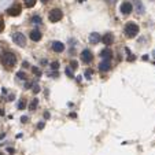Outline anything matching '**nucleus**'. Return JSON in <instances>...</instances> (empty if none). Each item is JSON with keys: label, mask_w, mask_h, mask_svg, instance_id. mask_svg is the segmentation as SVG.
<instances>
[{"label": "nucleus", "mask_w": 155, "mask_h": 155, "mask_svg": "<svg viewBox=\"0 0 155 155\" xmlns=\"http://www.w3.org/2000/svg\"><path fill=\"white\" fill-rule=\"evenodd\" d=\"M81 59H82L84 63H91L92 59H93L92 52H91L89 50H84L82 52H81Z\"/></svg>", "instance_id": "obj_7"}, {"label": "nucleus", "mask_w": 155, "mask_h": 155, "mask_svg": "<svg viewBox=\"0 0 155 155\" xmlns=\"http://www.w3.org/2000/svg\"><path fill=\"white\" fill-rule=\"evenodd\" d=\"M91 74H92V72H89V70H87V72H85V76H87V78H89Z\"/></svg>", "instance_id": "obj_26"}, {"label": "nucleus", "mask_w": 155, "mask_h": 155, "mask_svg": "<svg viewBox=\"0 0 155 155\" xmlns=\"http://www.w3.org/2000/svg\"><path fill=\"white\" fill-rule=\"evenodd\" d=\"M88 40H89L91 44H98V43L100 41V34H99V33H96V32H93V33H91V34H89Z\"/></svg>", "instance_id": "obj_12"}, {"label": "nucleus", "mask_w": 155, "mask_h": 155, "mask_svg": "<svg viewBox=\"0 0 155 155\" xmlns=\"http://www.w3.org/2000/svg\"><path fill=\"white\" fill-rule=\"evenodd\" d=\"M0 63L6 69H12L17 65V57L12 52H3L0 55Z\"/></svg>", "instance_id": "obj_1"}, {"label": "nucleus", "mask_w": 155, "mask_h": 155, "mask_svg": "<svg viewBox=\"0 0 155 155\" xmlns=\"http://www.w3.org/2000/svg\"><path fill=\"white\" fill-rule=\"evenodd\" d=\"M17 76H18V77L21 78V80H25V77H26V76H25V73H22V72H19Z\"/></svg>", "instance_id": "obj_25"}, {"label": "nucleus", "mask_w": 155, "mask_h": 155, "mask_svg": "<svg viewBox=\"0 0 155 155\" xmlns=\"http://www.w3.org/2000/svg\"><path fill=\"white\" fill-rule=\"evenodd\" d=\"M78 2H80V3H82V2H85V0H78Z\"/></svg>", "instance_id": "obj_28"}, {"label": "nucleus", "mask_w": 155, "mask_h": 155, "mask_svg": "<svg viewBox=\"0 0 155 155\" xmlns=\"http://www.w3.org/2000/svg\"><path fill=\"white\" fill-rule=\"evenodd\" d=\"M0 155H3V154H2V152H0Z\"/></svg>", "instance_id": "obj_29"}, {"label": "nucleus", "mask_w": 155, "mask_h": 155, "mask_svg": "<svg viewBox=\"0 0 155 155\" xmlns=\"http://www.w3.org/2000/svg\"><path fill=\"white\" fill-rule=\"evenodd\" d=\"M43 3H48V2H50V0H41Z\"/></svg>", "instance_id": "obj_27"}, {"label": "nucleus", "mask_w": 155, "mask_h": 155, "mask_svg": "<svg viewBox=\"0 0 155 155\" xmlns=\"http://www.w3.org/2000/svg\"><path fill=\"white\" fill-rule=\"evenodd\" d=\"M124 33L126 34V37L133 39V37L137 36V33H139V26H137L136 24H133V22H128V24L125 25V27H124Z\"/></svg>", "instance_id": "obj_2"}, {"label": "nucleus", "mask_w": 155, "mask_h": 155, "mask_svg": "<svg viewBox=\"0 0 155 155\" xmlns=\"http://www.w3.org/2000/svg\"><path fill=\"white\" fill-rule=\"evenodd\" d=\"M66 74L69 76V77H74V74H73V69L72 67H66Z\"/></svg>", "instance_id": "obj_18"}, {"label": "nucleus", "mask_w": 155, "mask_h": 155, "mask_svg": "<svg viewBox=\"0 0 155 155\" xmlns=\"http://www.w3.org/2000/svg\"><path fill=\"white\" fill-rule=\"evenodd\" d=\"M32 22L33 24H41V18L39 15H34V17H32Z\"/></svg>", "instance_id": "obj_17"}, {"label": "nucleus", "mask_w": 155, "mask_h": 155, "mask_svg": "<svg viewBox=\"0 0 155 155\" xmlns=\"http://www.w3.org/2000/svg\"><path fill=\"white\" fill-rule=\"evenodd\" d=\"M52 50H54L55 52H63V51H65V45L60 41H54L52 43Z\"/></svg>", "instance_id": "obj_14"}, {"label": "nucleus", "mask_w": 155, "mask_h": 155, "mask_svg": "<svg viewBox=\"0 0 155 155\" xmlns=\"http://www.w3.org/2000/svg\"><path fill=\"white\" fill-rule=\"evenodd\" d=\"M33 74L41 76V72H40V69H39V67H33Z\"/></svg>", "instance_id": "obj_20"}, {"label": "nucleus", "mask_w": 155, "mask_h": 155, "mask_svg": "<svg viewBox=\"0 0 155 155\" xmlns=\"http://www.w3.org/2000/svg\"><path fill=\"white\" fill-rule=\"evenodd\" d=\"M11 39H12V41H14L15 44L21 45V47H25V45H26V37H25V34L24 33H21V32L12 33Z\"/></svg>", "instance_id": "obj_3"}, {"label": "nucleus", "mask_w": 155, "mask_h": 155, "mask_svg": "<svg viewBox=\"0 0 155 155\" xmlns=\"http://www.w3.org/2000/svg\"><path fill=\"white\" fill-rule=\"evenodd\" d=\"M100 58L103 60H110L113 58V51L110 48H105V50L100 51Z\"/></svg>", "instance_id": "obj_8"}, {"label": "nucleus", "mask_w": 155, "mask_h": 155, "mask_svg": "<svg viewBox=\"0 0 155 155\" xmlns=\"http://www.w3.org/2000/svg\"><path fill=\"white\" fill-rule=\"evenodd\" d=\"M62 18H63V14H62V11H60L59 8L51 10L50 14H48V19H50L51 22H59Z\"/></svg>", "instance_id": "obj_4"}, {"label": "nucleus", "mask_w": 155, "mask_h": 155, "mask_svg": "<svg viewBox=\"0 0 155 155\" xmlns=\"http://www.w3.org/2000/svg\"><path fill=\"white\" fill-rule=\"evenodd\" d=\"M33 92H34V93H39L40 92V87L37 85V84H36V85H33Z\"/></svg>", "instance_id": "obj_22"}, {"label": "nucleus", "mask_w": 155, "mask_h": 155, "mask_svg": "<svg viewBox=\"0 0 155 155\" xmlns=\"http://www.w3.org/2000/svg\"><path fill=\"white\" fill-rule=\"evenodd\" d=\"M36 2L37 0H24V4H25V7H27V8H32V7H34Z\"/></svg>", "instance_id": "obj_15"}, {"label": "nucleus", "mask_w": 155, "mask_h": 155, "mask_svg": "<svg viewBox=\"0 0 155 155\" xmlns=\"http://www.w3.org/2000/svg\"><path fill=\"white\" fill-rule=\"evenodd\" d=\"M29 37H30V40H33V41H40L43 36H41V33H40V30L34 29V30H32V32H30Z\"/></svg>", "instance_id": "obj_10"}, {"label": "nucleus", "mask_w": 155, "mask_h": 155, "mask_svg": "<svg viewBox=\"0 0 155 155\" xmlns=\"http://www.w3.org/2000/svg\"><path fill=\"white\" fill-rule=\"evenodd\" d=\"M37 105H39V100H37V99H33V100L30 102V105H29V110L33 111L34 108L37 107Z\"/></svg>", "instance_id": "obj_16"}, {"label": "nucleus", "mask_w": 155, "mask_h": 155, "mask_svg": "<svg viewBox=\"0 0 155 155\" xmlns=\"http://www.w3.org/2000/svg\"><path fill=\"white\" fill-rule=\"evenodd\" d=\"M110 69H111L110 60H103V62H100V65H99V70H100V72H108Z\"/></svg>", "instance_id": "obj_13"}, {"label": "nucleus", "mask_w": 155, "mask_h": 155, "mask_svg": "<svg viewBox=\"0 0 155 155\" xmlns=\"http://www.w3.org/2000/svg\"><path fill=\"white\" fill-rule=\"evenodd\" d=\"M51 67L54 69V70H58V67H59V63H58V62H52V63H51Z\"/></svg>", "instance_id": "obj_21"}, {"label": "nucleus", "mask_w": 155, "mask_h": 155, "mask_svg": "<svg viewBox=\"0 0 155 155\" xmlns=\"http://www.w3.org/2000/svg\"><path fill=\"white\" fill-rule=\"evenodd\" d=\"M102 41H103V44H106L108 47L110 44H113V41H114V36L111 34V33H106L105 36L102 37Z\"/></svg>", "instance_id": "obj_11"}, {"label": "nucleus", "mask_w": 155, "mask_h": 155, "mask_svg": "<svg viewBox=\"0 0 155 155\" xmlns=\"http://www.w3.org/2000/svg\"><path fill=\"white\" fill-rule=\"evenodd\" d=\"M70 67H72L73 70H74V69H77V62H76V60H73V62L70 63Z\"/></svg>", "instance_id": "obj_24"}, {"label": "nucleus", "mask_w": 155, "mask_h": 155, "mask_svg": "<svg viewBox=\"0 0 155 155\" xmlns=\"http://www.w3.org/2000/svg\"><path fill=\"white\" fill-rule=\"evenodd\" d=\"M119 10H121V12H122L124 15H128L133 11V4L129 3V2H124V3L121 4V7H119Z\"/></svg>", "instance_id": "obj_6"}, {"label": "nucleus", "mask_w": 155, "mask_h": 155, "mask_svg": "<svg viewBox=\"0 0 155 155\" xmlns=\"http://www.w3.org/2000/svg\"><path fill=\"white\" fill-rule=\"evenodd\" d=\"M21 11H22L21 4H14L12 7H10V8L7 10V14H8L10 17H18V15L21 14Z\"/></svg>", "instance_id": "obj_5"}, {"label": "nucleus", "mask_w": 155, "mask_h": 155, "mask_svg": "<svg viewBox=\"0 0 155 155\" xmlns=\"http://www.w3.org/2000/svg\"><path fill=\"white\" fill-rule=\"evenodd\" d=\"M3 30H4V21L0 18V33L3 32Z\"/></svg>", "instance_id": "obj_23"}, {"label": "nucleus", "mask_w": 155, "mask_h": 155, "mask_svg": "<svg viewBox=\"0 0 155 155\" xmlns=\"http://www.w3.org/2000/svg\"><path fill=\"white\" fill-rule=\"evenodd\" d=\"M133 8H134V11H137L139 14H143V12L146 11L144 4L141 3L140 0H133Z\"/></svg>", "instance_id": "obj_9"}, {"label": "nucleus", "mask_w": 155, "mask_h": 155, "mask_svg": "<svg viewBox=\"0 0 155 155\" xmlns=\"http://www.w3.org/2000/svg\"><path fill=\"white\" fill-rule=\"evenodd\" d=\"M25 106H26V102H25L24 99H22V100L19 102V105H18V108H19V110H22V108H25Z\"/></svg>", "instance_id": "obj_19"}]
</instances>
